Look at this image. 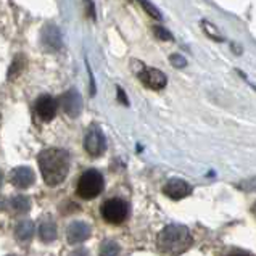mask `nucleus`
Masks as SVG:
<instances>
[{
  "instance_id": "obj_1",
  "label": "nucleus",
  "mask_w": 256,
  "mask_h": 256,
  "mask_svg": "<svg viewBox=\"0 0 256 256\" xmlns=\"http://www.w3.org/2000/svg\"><path fill=\"white\" fill-rule=\"evenodd\" d=\"M39 168L44 180L48 186H56L63 182L70 171V155L62 148H47L39 155Z\"/></svg>"
},
{
  "instance_id": "obj_2",
  "label": "nucleus",
  "mask_w": 256,
  "mask_h": 256,
  "mask_svg": "<svg viewBox=\"0 0 256 256\" xmlns=\"http://www.w3.org/2000/svg\"><path fill=\"white\" fill-rule=\"evenodd\" d=\"M105 180L102 172L97 170H87L78 179L76 184V195L82 200H92L104 192Z\"/></svg>"
},
{
  "instance_id": "obj_3",
  "label": "nucleus",
  "mask_w": 256,
  "mask_h": 256,
  "mask_svg": "<svg viewBox=\"0 0 256 256\" xmlns=\"http://www.w3.org/2000/svg\"><path fill=\"white\" fill-rule=\"evenodd\" d=\"M100 214L108 224H122L129 216V206L120 196H112L100 204Z\"/></svg>"
},
{
  "instance_id": "obj_4",
  "label": "nucleus",
  "mask_w": 256,
  "mask_h": 256,
  "mask_svg": "<svg viewBox=\"0 0 256 256\" xmlns=\"http://www.w3.org/2000/svg\"><path fill=\"white\" fill-rule=\"evenodd\" d=\"M137 76H138V79H140V82L144 86H147L152 90H162L168 82L164 72L156 70V68L140 66V71L137 72Z\"/></svg>"
},
{
  "instance_id": "obj_5",
  "label": "nucleus",
  "mask_w": 256,
  "mask_h": 256,
  "mask_svg": "<svg viewBox=\"0 0 256 256\" xmlns=\"http://www.w3.org/2000/svg\"><path fill=\"white\" fill-rule=\"evenodd\" d=\"M40 40H42V46L48 50H60L63 47V39H62L60 29L52 23H47L42 28Z\"/></svg>"
},
{
  "instance_id": "obj_6",
  "label": "nucleus",
  "mask_w": 256,
  "mask_h": 256,
  "mask_svg": "<svg viewBox=\"0 0 256 256\" xmlns=\"http://www.w3.org/2000/svg\"><path fill=\"white\" fill-rule=\"evenodd\" d=\"M36 113L42 121H52L56 114V100L50 95H42L36 102Z\"/></svg>"
},
{
  "instance_id": "obj_7",
  "label": "nucleus",
  "mask_w": 256,
  "mask_h": 256,
  "mask_svg": "<svg viewBox=\"0 0 256 256\" xmlns=\"http://www.w3.org/2000/svg\"><path fill=\"white\" fill-rule=\"evenodd\" d=\"M86 148H87V152L90 153V155H95V156L100 155V153L105 150V137L102 136V132L97 128L90 129V132L87 134Z\"/></svg>"
},
{
  "instance_id": "obj_8",
  "label": "nucleus",
  "mask_w": 256,
  "mask_h": 256,
  "mask_svg": "<svg viewBox=\"0 0 256 256\" xmlns=\"http://www.w3.org/2000/svg\"><path fill=\"white\" fill-rule=\"evenodd\" d=\"M63 105L66 113H70L71 116H76L79 112H81V106H82V100H81V95H79L76 90H70L63 95Z\"/></svg>"
},
{
  "instance_id": "obj_9",
  "label": "nucleus",
  "mask_w": 256,
  "mask_h": 256,
  "mask_svg": "<svg viewBox=\"0 0 256 256\" xmlns=\"http://www.w3.org/2000/svg\"><path fill=\"white\" fill-rule=\"evenodd\" d=\"M26 64H28V62H26V58L23 55H18L16 58H14L10 70H8V79H10V81H12V79H14V78H18L20 72L24 71Z\"/></svg>"
},
{
  "instance_id": "obj_10",
  "label": "nucleus",
  "mask_w": 256,
  "mask_h": 256,
  "mask_svg": "<svg viewBox=\"0 0 256 256\" xmlns=\"http://www.w3.org/2000/svg\"><path fill=\"white\" fill-rule=\"evenodd\" d=\"M202 28H203L204 34H206L208 38H211V39L216 40V42H222V36H221V32H219V31H218V28H216L214 24H211L210 21H202Z\"/></svg>"
},
{
  "instance_id": "obj_11",
  "label": "nucleus",
  "mask_w": 256,
  "mask_h": 256,
  "mask_svg": "<svg viewBox=\"0 0 256 256\" xmlns=\"http://www.w3.org/2000/svg\"><path fill=\"white\" fill-rule=\"evenodd\" d=\"M138 2H140L142 8H145V12H147L152 18H155V20H162V18H163V16H162V12H160L153 4H150L148 0H138Z\"/></svg>"
},
{
  "instance_id": "obj_12",
  "label": "nucleus",
  "mask_w": 256,
  "mask_h": 256,
  "mask_svg": "<svg viewBox=\"0 0 256 256\" xmlns=\"http://www.w3.org/2000/svg\"><path fill=\"white\" fill-rule=\"evenodd\" d=\"M153 34H155L160 40H174V36L170 31H168V29H164L162 26H155V28H153Z\"/></svg>"
},
{
  "instance_id": "obj_13",
  "label": "nucleus",
  "mask_w": 256,
  "mask_h": 256,
  "mask_svg": "<svg viewBox=\"0 0 256 256\" xmlns=\"http://www.w3.org/2000/svg\"><path fill=\"white\" fill-rule=\"evenodd\" d=\"M170 62L174 68H178V70H182V68H186L187 66V60L182 55H178V54H174L170 56Z\"/></svg>"
},
{
  "instance_id": "obj_14",
  "label": "nucleus",
  "mask_w": 256,
  "mask_h": 256,
  "mask_svg": "<svg viewBox=\"0 0 256 256\" xmlns=\"http://www.w3.org/2000/svg\"><path fill=\"white\" fill-rule=\"evenodd\" d=\"M84 4H86V14H87V18H95V10H94V2L92 0H84Z\"/></svg>"
},
{
  "instance_id": "obj_15",
  "label": "nucleus",
  "mask_w": 256,
  "mask_h": 256,
  "mask_svg": "<svg viewBox=\"0 0 256 256\" xmlns=\"http://www.w3.org/2000/svg\"><path fill=\"white\" fill-rule=\"evenodd\" d=\"M118 97L121 98V102L124 105H128V98H126V94H124V90L121 89V87H118Z\"/></svg>"
},
{
  "instance_id": "obj_16",
  "label": "nucleus",
  "mask_w": 256,
  "mask_h": 256,
  "mask_svg": "<svg viewBox=\"0 0 256 256\" xmlns=\"http://www.w3.org/2000/svg\"><path fill=\"white\" fill-rule=\"evenodd\" d=\"M230 256H250V254H246V253H236V254H230Z\"/></svg>"
}]
</instances>
